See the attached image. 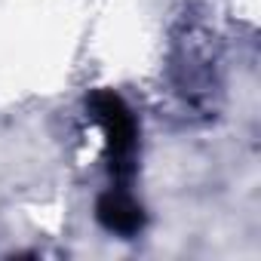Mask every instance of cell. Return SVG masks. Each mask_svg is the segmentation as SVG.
<instances>
[{"instance_id":"obj_1","label":"cell","mask_w":261,"mask_h":261,"mask_svg":"<svg viewBox=\"0 0 261 261\" xmlns=\"http://www.w3.org/2000/svg\"><path fill=\"white\" fill-rule=\"evenodd\" d=\"M89 111H92V117L105 129L111 172L117 178V188H126L129 178H133V172H136V148H139L136 117H133V111L126 108V101L117 92H111V89L95 92L89 98Z\"/></svg>"},{"instance_id":"obj_2","label":"cell","mask_w":261,"mask_h":261,"mask_svg":"<svg viewBox=\"0 0 261 261\" xmlns=\"http://www.w3.org/2000/svg\"><path fill=\"white\" fill-rule=\"evenodd\" d=\"M98 221L108 230H114V233L133 237V233L142 230L145 212H142V206L133 200V194H129L126 188H114V191H108L98 200Z\"/></svg>"}]
</instances>
